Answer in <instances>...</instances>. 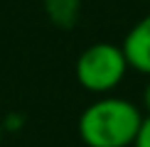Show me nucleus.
<instances>
[{"mask_svg": "<svg viewBox=\"0 0 150 147\" xmlns=\"http://www.w3.org/2000/svg\"><path fill=\"white\" fill-rule=\"evenodd\" d=\"M133 147H150V115H145V120H143V125H140V132H138V137H135Z\"/></svg>", "mask_w": 150, "mask_h": 147, "instance_id": "4", "label": "nucleus"}, {"mask_svg": "<svg viewBox=\"0 0 150 147\" xmlns=\"http://www.w3.org/2000/svg\"><path fill=\"white\" fill-rule=\"evenodd\" d=\"M140 108H143L145 115H150V81L145 83V88H143V103H140Z\"/></svg>", "mask_w": 150, "mask_h": 147, "instance_id": "5", "label": "nucleus"}, {"mask_svg": "<svg viewBox=\"0 0 150 147\" xmlns=\"http://www.w3.org/2000/svg\"><path fill=\"white\" fill-rule=\"evenodd\" d=\"M0 140H3V127H0Z\"/></svg>", "mask_w": 150, "mask_h": 147, "instance_id": "6", "label": "nucleus"}, {"mask_svg": "<svg viewBox=\"0 0 150 147\" xmlns=\"http://www.w3.org/2000/svg\"><path fill=\"white\" fill-rule=\"evenodd\" d=\"M130 69L150 78V12L126 32L121 42Z\"/></svg>", "mask_w": 150, "mask_h": 147, "instance_id": "3", "label": "nucleus"}, {"mask_svg": "<svg viewBox=\"0 0 150 147\" xmlns=\"http://www.w3.org/2000/svg\"><path fill=\"white\" fill-rule=\"evenodd\" d=\"M128 71H130V64L126 59V52L121 44H113V42L89 44L76 57V64H74L76 83L84 91L96 96H106L111 91H116L123 83Z\"/></svg>", "mask_w": 150, "mask_h": 147, "instance_id": "2", "label": "nucleus"}, {"mask_svg": "<svg viewBox=\"0 0 150 147\" xmlns=\"http://www.w3.org/2000/svg\"><path fill=\"white\" fill-rule=\"evenodd\" d=\"M145 120L140 106L121 96H98L81 110L76 132L86 147H133Z\"/></svg>", "mask_w": 150, "mask_h": 147, "instance_id": "1", "label": "nucleus"}]
</instances>
